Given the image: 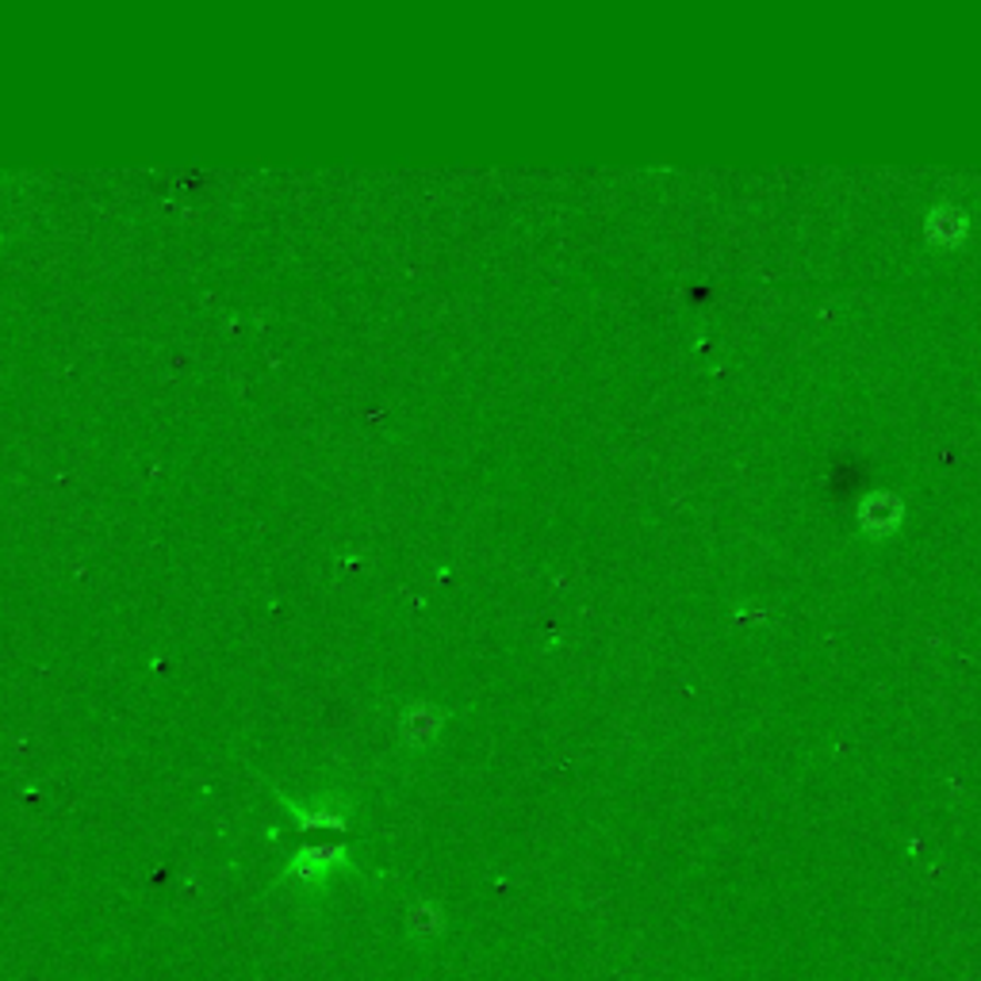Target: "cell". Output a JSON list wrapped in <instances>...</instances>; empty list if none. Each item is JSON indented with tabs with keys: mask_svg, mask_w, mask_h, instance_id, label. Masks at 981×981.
<instances>
[{
	"mask_svg": "<svg viewBox=\"0 0 981 981\" xmlns=\"http://www.w3.org/2000/svg\"><path fill=\"white\" fill-rule=\"evenodd\" d=\"M284 806L292 809L303 828H342V813L330 806H300V801L292 798H284Z\"/></svg>",
	"mask_w": 981,
	"mask_h": 981,
	"instance_id": "cell-5",
	"label": "cell"
},
{
	"mask_svg": "<svg viewBox=\"0 0 981 981\" xmlns=\"http://www.w3.org/2000/svg\"><path fill=\"white\" fill-rule=\"evenodd\" d=\"M970 231V215L967 211H962L959 204H936L932 211H928L924 215V234L932 242H943V245H951V242H959L962 234Z\"/></svg>",
	"mask_w": 981,
	"mask_h": 981,
	"instance_id": "cell-2",
	"label": "cell"
},
{
	"mask_svg": "<svg viewBox=\"0 0 981 981\" xmlns=\"http://www.w3.org/2000/svg\"><path fill=\"white\" fill-rule=\"evenodd\" d=\"M345 848L342 843H311V848H300L292 856V870H303V874H315V870H326L334 862H342Z\"/></svg>",
	"mask_w": 981,
	"mask_h": 981,
	"instance_id": "cell-4",
	"label": "cell"
},
{
	"mask_svg": "<svg viewBox=\"0 0 981 981\" xmlns=\"http://www.w3.org/2000/svg\"><path fill=\"white\" fill-rule=\"evenodd\" d=\"M859 522L867 533H890L904 522V498L898 490H867L859 498Z\"/></svg>",
	"mask_w": 981,
	"mask_h": 981,
	"instance_id": "cell-1",
	"label": "cell"
},
{
	"mask_svg": "<svg viewBox=\"0 0 981 981\" xmlns=\"http://www.w3.org/2000/svg\"><path fill=\"white\" fill-rule=\"evenodd\" d=\"M442 721H445V714L434 706V701H411V706H403V714H400V732L407 736L411 744H422L442 729Z\"/></svg>",
	"mask_w": 981,
	"mask_h": 981,
	"instance_id": "cell-3",
	"label": "cell"
}]
</instances>
